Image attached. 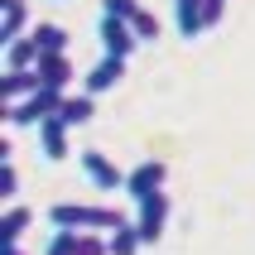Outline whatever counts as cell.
Listing matches in <instances>:
<instances>
[{
  "label": "cell",
  "instance_id": "obj_1",
  "mask_svg": "<svg viewBox=\"0 0 255 255\" xmlns=\"http://www.w3.org/2000/svg\"><path fill=\"white\" fill-rule=\"evenodd\" d=\"M135 217L116 212V207H87V202H53L48 207V227L63 231H121Z\"/></svg>",
  "mask_w": 255,
  "mask_h": 255
},
{
  "label": "cell",
  "instance_id": "obj_11",
  "mask_svg": "<svg viewBox=\"0 0 255 255\" xmlns=\"http://www.w3.org/2000/svg\"><path fill=\"white\" fill-rule=\"evenodd\" d=\"M39 68H5V77H0V101L5 106H14V101H24L39 92Z\"/></svg>",
  "mask_w": 255,
  "mask_h": 255
},
{
  "label": "cell",
  "instance_id": "obj_17",
  "mask_svg": "<svg viewBox=\"0 0 255 255\" xmlns=\"http://www.w3.org/2000/svg\"><path fill=\"white\" fill-rule=\"evenodd\" d=\"M29 222H34L29 207H5V217H0V236H5V246H19V236H24Z\"/></svg>",
  "mask_w": 255,
  "mask_h": 255
},
{
  "label": "cell",
  "instance_id": "obj_8",
  "mask_svg": "<svg viewBox=\"0 0 255 255\" xmlns=\"http://www.w3.org/2000/svg\"><path fill=\"white\" fill-rule=\"evenodd\" d=\"M34 130H39V149H43L48 164H63V159L72 154V126L63 116H48V121H39Z\"/></svg>",
  "mask_w": 255,
  "mask_h": 255
},
{
  "label": "cell",
  "instance_id": "obj_3",
  "mask_svg": "<svg viewBox=\"0 0 255 255\" xmlns=\"http://www.w3.org/2000/svg\"><path fill=\"white\" fill-rule=\"evenodd\" d=\"M63 97H68V92H53V87H39L34 97H24V101H14V106H5V126H10V130L39 126V121H48V116H58V106H63Z\"/></svg>",
  "mask_w": 255,
  "mask_h": 255
},
{
  "label": "cell",
  "instance_id": "obj_18",
  "mask_svg": "<svg viewBox=\"0 0 255 255\" xmlns=\"http://www.w3.org/2000/svg\"><path fill=\"white\" fill-rule=\"evenodd\" d=\"M106 246H111V255H140L144 236H140V227H135V222H126L121 231H111V236H106Z\"/></svg>",
  "mask_w": 255,
  "mask_h": 255
},
{
  "label": "cell",
  "instance_id": "obj_15",
  "mask_svg": "<svg viewBox=\"0 0 255 255\" xmlns=\"http://www.w3.org/2000/svg\"><path fill=\"white\" fill-rule=\"evenodd\" d=\"M29 34H34V43H39L43 53H68V48H72L68 29H63V24H53V19H43V24H34Z\"/></svg>",
  "mask_w": 255,
  "mask_h": 255
},
{
  "label": "cell",
  "instance_id": "obj_2",
  "mask_svg": "<svg viewBox=\"0 0 255 255\" xmlns=\"http://www.w3.org/2000/svg\"><path fill=\"white\" fill-rule=\"evenodd\" d=\"M222 14H227V0H173L178 39H202L207 29L222 24Z\"/></svg>",
  "mask_w": 255,
  "mask_h": 255
},
{
  "label": "cell",
  "instance_id": "obj_16",
  "mask_svg": "<svg viewBox=\"0 0 255 255\" xmlns=\"http://www.w3.org/2000/svg\"><path fill=\"white\" fill-rule=\"evenodd\" d=\"M0 14H5V24H0V43L19 39V34H24V19H29L24 0H0Z\"/></svg>",
  "mask_w": 255,
  "mask_h": 255
},
{
  "label": "cell",
  "instance_id": "obj_7",
  "mask_svg": "<svg viewBox=\"0 0 255 255\" xmlns=\"http://www.w3.org/2000/svg\"><path fill=\"white\" fill-rule=\"evenodd\" d=\"M97 39H101V53H116V58H130L135 48H140L135 24H130V19H121V14H101Z\"/></svg>",
  "mask_w": 255,
  "mask_h": 255
},
{
  "label": "cell",
  "instance_id": "obj_13",
  "mask_svg": "<svg viewBox=\"0 0 255 255\" xmlns=\"http://www.w3.org/2000/svg\"><path fill=\"white\" fill-rule=\"evenodd\" d=\"M58 116H63L72 130H77V126H92V121H97V97H92V92H68L63 106H58Z\"/></svg>",
  "mask_w": 255,
  "mask_h": 255
},
{
  "label": "cell",
  "instance_id": "obj_21",
  "mask_svg": "<svg viewBox=\"0 0 255 255\" xmlns=\"http://www.w3.org/2000/svg\"><path fill=\"white\" fill-rule=\"evenodd\" d=\"M135 34H140V43H154L159 39V19L149 10H140V19H135Z\"/></svg>",
  "mask_w": 255,
  "mask_h": 255
},
{
  "label": "cell",
  "instance_id": "obj_5",
  "mask_svg": "<svg viewBox=\"0 0 255 255\" xmlns=\"http://www.w3.org/2000/svg\"><path fill=\"white\" fill-rule=\"evenodd\" d=\"M43 255H111V246H106V236H97V231H63V227H53L48 241H43Z\"/></svg>",
  "mask_w": 255,
  "mask_h": 255
},
{
  "label": "cell",
  "instance_id": "obj_12",
  "mask_svg": "<svg viewBox=\"0 0 255 255\" xmlns=\"http://www.w3.org/2000/svg\"><path fill=\"white\" fill-rule=\"evenodd\" d=\"M72 77H77V68H72L68 53H43L39 58V82L53 87V92H72Z\"/></svg>",
  "mask_w": 255,
  "mask_h": 255
},
{
  "label": "cell",
  "instance_id": "obj_4",
  "mask_svg": "<svg viewBox=\"0 0 255 255\" xmlns=\"http://www.w3.org/2000/svg\"><path fill=\"white\" fill-rule=\"evenodd\" d=\"M77 169H82L87 183L101 188V193H126V178H130V173L121 169L111 154H101V149H82V154H77Z\"/></svg>",
  "mask_w": 255,
  "mask_h": 255
},
{
  "label": "cell",
  "instance_id": "obj_9",
  "mask_svg": "<svg viewBox=\"0 0 255 255\" xmlns=\"http://www.w3.org/2000/svg\"><path fill=\"white\" fill-rule=\"evenodd\" d=\"M135 227H140L144 246H154L164 236V227H169V193H154V198L135 202Z\"/></svg>",
  "mask_w": 255,
  "mask_h": 255
},
{
  "label": "cell",
  "instance_id": "obj_22",
  "mask_svg": "<svg viewBox=\"0 0 255 255\" xmlns=\"http://www.w3.org/2000/svg\"><path fill=\"white\" fill-rule=\"evenodd\" d=\"M5 255H29V251H24V246H5Z\"/></svg>",
  "mask_w": 255,
  "mask_h": 255
},
{
  "label": "cell",
  "instance_id": "obj_19",
  "mask_svg": "<svg viewBox=\"0 0 255 255\" xmlns=\"http://www.w3.org/2000/svg\"><path fill=\"white\" fill-rule=\"evenodd\" d=\"M0 198H5V202L19 198V173H14V159H0Z\"/></svg>",
  "mask_w": 255,
  "mask_h": 255
},
{
  "label": "cell",
  "instance_id": "obj_14",
  "mask_svg": "<svg viewBox=\"0 0 255 255\" xmlns=\"http://www.w3.org/2000/svg\"><path fill=\"white\" fill-rule=\"evenodd\" d=\"M43 48L34 43V34H19V39L5 43V68H39Z\"/></svg>",
  "mask_w": 255,
  "mask_h": 255
},
{
  "label": "cell",
  "instance_id": "obj_6",
  "mask_svg": "<svg viewBox=\"0 0 255 255\" xmlns=\"http://www.w3.org/2000/svg\"><path fill=\"white\" fill-rule=\"evenodd\" d=\"M164 183H169V164L164 159H140L130 169V178H126V198L144 202V198H154V193H164Z\"/></svg>",
  "mask_w": 255,
  "mask_h": 255
},
{
  "label": "cell",
  "instance_id": "obj_10",
  "mask_svg": "<svg viewBox=\"0 0 255 255\" xmlns=\"http://www.w3.org/2000/svg\"><path fill=\"white\" fill-rule=\"evenodd\" d=\"M121 77H126V58L101 53V58H97V68L82 77V92H92V97H106V92H116V87H121Z\"/></svg>",
  "mask_w": 255,
  "mask_h": 255
},
{
  "label": "cell",
  "instance_id": "obj_20",
  "mask_svg": "<svg viewBox=\"0 0 255 255\" xmlns=\"http://www.w3.org/2000/svg\"><path fill=\"white\" fill-rule=\"evenodd\" d=\"M140 0H101V14H121V19H130V24H135V19H140Z\"/></svg>",
  "mask_w": 255,
  "mask_h": 255
}]
</instances>
